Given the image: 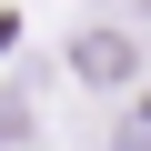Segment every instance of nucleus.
<instances>
[{
    "mask_svg": "<svg viewBox=\"0 0 151 151\" xmlns=\"http://www.w3.org/2000/svg\"><path fill=\"white\" fill-rule=\"evenodd\" d=\"M70 70H81L91 91H121L141 60H131V40H121V30H81V40H70Z\"/></svg>",
    "mask_w": 151,
    "mask_h": 151,
    "instance_id": "1",
    "label": "nucleus"
},
{
    "mask_svg": "<svg viewBox=\"0 0 151 151\" xmlns=\"http://www.w3.org/2000/svg\"><path fill=\"white\" fill-rule=\"evenodd\" d=\"M0 141H30V101L20 91H0Z\"/></svg>",
    "mask_w": 151,
    "mask_h": 151,
    "instance_id": "2",
    "label": "nucleus"
},
{
    "mask_svg": "<svg viewBox=\"0 0 151 151\" xmlns=\"http://www.w3.org/2000/svg\"><path fill=\"white\" fill-rule=\"evenodd\" d=\"M121 141H151V91L131 101V121H121Z\"/></svg>",
    "mask_w": 151,
    "mask_h": 151,
    "instance_id": "3",
    "label": "nucleus"
}]
</instances>
